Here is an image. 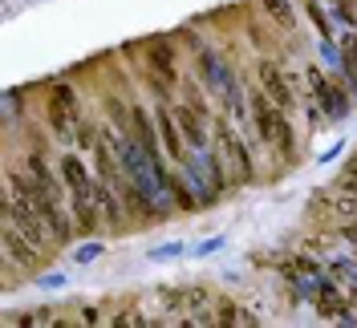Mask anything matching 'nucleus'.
<instances>
[{
	"instance_id": "1",
	"label": "nucleus",
	"mask_w": 357,
	"mask_h": 328,
	"mask_svg": "<svg viewBox=\"0 0 357 328\" xmlns=\"http://www.w3.org/2000/svg\"><path fill=\"white\" fill-rule=\"evenodd\" d=\"M252 97V118H256V130L264 142H272L280 154H292V126H289V109H280L272 97H268V89H252L248 93Z\"/></svg>"
},
{
	"instance_id": "2",
	"label": "nucleus",
	"mask_w": 357,
	"mask_h": 328,
	"mask_svg": "<svg viewBox=\"0 0 357 328\" xmlns=\"http://www.w3.org/2000/svg\"><path fill=\"white\" fill-rule=\"evenodd\" d=\"M4 223H13L17 231H24V235L37 243V247H53V243H57V235L49 231L45 215L24 195H17L13 187H8V195H4Z\"/></svg>"
},
{
	"instance_id": "3",
	"label": "nucleus",
	"mask_w": 357,
	"mask_h": 328,
	"mask_svg": "<svg viewBox=\"0 0 357 328\" xmlns=\"http://www.w3.org/2000/svg\"><path fill=\"white\" fill-rule=\"evenodd\" d=\"M49 126L61 134V138L77 134V126H82V118H77V93L69 86H57L49 93Z\"/></svg>"
},
{
	"instance_id": "4",
	"label": "nucleus",
	"mask_w": 357,
	"mask_h": 328,
	"mask_svg": "<svg viewBox=\"0 0 357 328\" xmlns=\"http://www.w3.org/2000/svg\"><path fill=\"white\" fill-rule=\"evenodd\" d=\"M256 77H260V86L268 89V97H272V102H276L280 109H289V114H292L296 97H292V81H289V73L276 65V61H260V65H256Z\"/></svg>"
},
{
	"instance_id": "5",
	"label": "nucleus",
	"mask_w": 357,
	"mask_h": 328,
	"mask_svg": "<svg viewBox=\"0 0 357 328\" xmlns=\"http://www.w3.org/2000/svg\"><path fill=\"white\" fill-rule=\"evenodd\" d=\"M309 86H312V97H317V109L325 114V118H341L345 109H349V102H345V93L321 73V69H312L309 65Z\"/></svg>"
},
{
	"instance_id": "6",
	"label": "nucleus",
	"mask_w": 357,
	"mask_h": 328,
	"mask_svg": "<svg viewBox=\"0 0 357 328\" xmlns=\"http://www.w3.org/2000/svg\"><path fill=\"white\" fill-rule=\"evenodd\" d=\"M146 65H151V81H155L158 97H167V93H171V86L178 81V69H175V53H171V45H151Z\"/></svg>"
},
{
	"instance_id": "7",
	"label": "nucleus",
	"mask_w": 357,
	"mask_h": 328,
	"mask_svg": "<svg viewBox=\"0 0 357 328\" xmlns=\"http://www.w3.org/2000/svg\"><path fill=\"white\" fill-rule=\"evenodd\" d=\"M215 126H220V146L227 150L231 166H236V178H240V182H252V175H256V171H252V154H248V146L240 142V134L231 130V126H227L223 118L215 122Z\"/></svg>"
},
{
	"instance_id": "8",
	"label": "nucleus",
	"mask_w": 357,
	"mask_h": 328,
	"mask_svg": "<svg viewBox=\"0 0 357 328\" xmlns=\"http://www.w3.org/2000/svg\"><path fill=\"white\" fill-rule=\"evenodd\" d=\"M0 240H4V251H8V260H17L21 267H37V260H41V251H45V247H37V243L29 240L24 231H17L13 223H4Z\"/></svg>"
},
{
	"instance_id": "9",
	"label": "nucleus",
	"mask_w": 357,
	"mask_h": 328,
	"mask_svg": "<svg viewBox=\"0 0 357 328\" xmlns=\"http://www.w3.org/2000/svg\"><path fill=\"white\" fill-rule=\"evenodd\" d=\"M61 178H66L69 195H93V178H89L86 162H82L77 154H66V158H61Z\"/></svg>"
},
{
	"instance_id": "10",
	"label": "nucleus",
	"mask_w": 357,
	"mask_h": 328,
	"mask_svg": "<svg viewBox=\"0 0 357 328\" xmlns=\"http://www.w3.org/2000/svg\"><path fill=\"white\" fill-rule=\"evenodd\" d=\"M175 118H178V130H183V138H187V142H191L199 154L207 150V134H203V114H199V109L183 106Z\"/></svg>"
},
{
	"instance_id": "11",
	"label": "nucleus",
	"mask_w": 357,
	"mask_h": 328,
	"mask_svg": "<svg viewBox=\"0 0 357 328\" xmlns=\"http://www.w3.org/2000/svg\"><path fill=\"white\" fill-rule=\"evenodd\" d=\"M317 308H321V316H329V320H341V316H349V308L341 300V292H337L329 280H317Z\"/></svg>"
},
{
	"instance_id": "12",
	"label": "nucleus",
	"mask_w": 357,
	"mask_h": 328,
	"mask_svg": "<svg viewBox=\"0 0 357 328\" xmlns=\"http://www.w3.org/2000/svg\"><path fill=\"white\" fill-rule=\"evenodd\" d=\"M158 130H162L167 154H171V158H183V130H178V118H171L167 109H158Z\"/></svg>"
},
{
	"instance_id": "13",
	"label": "nucleus",
	"mask_w": 357,
	"mask_h": 328,
	"mask_svg": "<svg viewBox=\"0 0 357 328\" xmlns=\"http://www.w3.org/2000/svg\"><path fill=\"white\" fill-rule=\"evenodd\" d=\"M264 4V13L272 17V21L280 24L284 33H292L296 29V13H292V0H260Z\"/></svg>"
},
{
	"instance_id": "14",
	"label": "nucleus",
	"mask_w": 357,
	"mask_h": 328,
	"mask_svg": "<svg viewBox=\"0 0 357 328\" xmlns=\"http://www.w3.org/2000/svg\"><path fill=\"white\" fill-rule=\"evenodd\" d=\"M203 77H207V86H215V89H227L231 86V73L211 57V53H203Z\"/></svg>"
},
{
	"instance_id": "15",
	"label": "nucleus",
	"mask_w": 357,
	"mask_h": 328,
	"mask_svg": "<svg viewBox=\"0 0 357 328\" xmlns=\"http://www.w3.org/2000/svg\"><path fill=\"white\" fill-rule=\"evenodd\" d=\"M341 57H345V73L354 77V86H357V37H349V41H345Z\"/></svg>"
},
{
	"instance_id": "16",
	"label": "nucleus",
	"mask_w": 357,
	"mask_h": 328,
	"mask_svg": "<svg viewBox=\"0 0 357 328\" xmlns=\"http://www.w3.org/2000/svg\"><path fill=\"white\" fill-rule=\"evenodd\" d=\"M305 8H309L312 24H317V29H321V37H333V33H329V17H325V13H321V4H317V0H305Z\"/></svg>"
},
{
	"instance_id": "17",
	"label": "nucleus",
	"mask_w": 357,
	"mask_h": 328,
	"mask_svg": "<svg viewBox=\"0 0 357 328\" xmlns=\"http://www.w3.org/2000/svg\"><path fill=\"white\" fill-rule=\"evenodd\" d=\"M220 320H236V325H252V316H248L244 308L227 304V300H223V304H220Z\"/></svg>"
},
{
	"instance_id": "18",
	"label": "nucleus",
	"mask_w": 357,
	"mask_h": 328,
	"mask_svg": "<svg viewBox=\"0 0 357 328\" xmlns=\"http://www.w3.org/2000/svg\"><path fill=\"white\" fill-rule=\"evenodd\" d=\"M341 187H345L349 195H357V166H349V171H345V178H341Z\"/></svg>"
},
{
	"instance_id": "19",
	"label": "nucleus",
	"mask_w": 357,
	"mask_h": 328,
	"mask_svg": "<svg viewBox=\"0 0 357 328\" xmlns=\"http://www.w3.org/2000/svg\"><path fill=\"white\" fill-rule=\"evenodd\" d=\"M349 166H357V158H354V162H349Z\"/></svg>"
},
{
	"instance_id": "20",
	"label": "nucleus",
	"mask_w": 357,
	"mask_h": 328,
	"mask_svg": "<svg viewBox=\"0 0 357 328\" xmlns=\"http://www.w3.org/2000/svg\"><path fill=\"white\" fill-rule=\"evenodd\" d=\"M337 4H345V0H337Z\"/></svg>"
}]
</instances>
